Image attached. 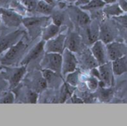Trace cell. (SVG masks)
I'll return each instance as SVG.
<instances>
[{"label":"cell","instance_id":"obj_1","mask_svg":"<svg viewBox=\"0 0 127 126\" xmlns=\"http://www.w3.org/2000/svg\"><path fill=\"white\" fill-rule=\"evenodd\" d=\"M63 56L57 53H46L42 60L41 66L43 69L52 71L57 74H62Z\"/></svg>","mask_w":127,"mask_h":126},{"label":"cell","instance_id":"obj_2","mask_svg":"<svg viewBox=\"0 0 127 126\" xmlns=\"http://www.w3.org/2000/svg\"><path fill=\"white\" fill-rule=\"evenodd\" d=\"M109 61H114L127 55V45L119 42H112L106 45Z\"/></svg>","mask_w":127,"mask_h":126},{"label":"cell","instance_id":"obj_3","mask_svg":"<svg viewBox=\"0 0 127 126\" xmlns=\"http://www.w3.org/2000/svg\"><path fill=\"white\" fill-rule=\"evenodd\" d=\"M63 64H62V74L67 75L77 69L78 64L77 59L74 56V53L68 49L65 48L63 52Z\"/></svg>","mask_w":127,"mask_h":126},{"label":"cell","instance_id":"obj_4","mask_svg":"<svg viewBox=\"0 0 127 126\" xmlns=\"http://www.w3.org/2000/svg\"><path fill=\"white\" fill-rule=\"evenodd\" d=\"M65 39V35L60 34L46 41V43H45V50H46V53H63L64 51Z\"/></svg>","mask_w":127,"mask_h":126},{"label":"cell","instance_id":"obj_5","mask_svg":"<svg viewBox=\"0 0 127 126\" xmlns=\"http://www.w3.org/2000/svg\"><path fill=\"white\" fill-rule=\"evenodd\" d=\"M97 69L100 76V81L102 82L106 87H112L114 85L115 74L113 72L112 62H107L103 65H100Z\"/></svg>","mask_w":127,"mask_h":126},{"label":"cell","instance_id":"obj_6","mask_svg":"<svg viewBox=\"0 0 127 126\" xmlns=\"http://www.w3.org/2000/svg\"><path fill=\"white\" fill-rule=\"evenodd\" d=\"M91 51L99 65H103L109 61L106 47L103 41L97 40L95 42H94L91 48Z\"/></svg>","mask_w":127,"mask_h":126},{"label":"cell","instance_id":"obj_7","mask_svg":"<svg viewBox=\"0 0 127 126\" xmlns=\"http://www.w3.org/2000/svg\"><path fill=\"white\" fill-rule=\"evenodd\" d=\"M82 38L81 36L75 32H70L65 39V47L73 53L78 52L81 48Z\"/></svg>","mask_w":127,"mask_h":126},{"label":"cell","instance_id":"obj_8","mask_svg":"<svg viewBox=\"0 0 127 126\" xmlns=\"http://www.w3.org/2000/svg\"><path fill=\"white\" fill-rule=\"evenodd\" d=\"M25 45H24L22 42H19L16 45L11 47L9 49V50L7 52L5 56H4L3 59L1 60L2 63L8 64L10 62L13 61L19 55V53L22 52V50H23L25 49Z\"/></svg>","mask_w":127,"mask_h":126},{"label":"cell","instance_id":"obj_9","mask_svg":"<svg viewBox=\"0 0 127 126\" xmlns=\"http://www.w3.org/2000/svg\"><path fill=\"white\" fill-rule=\"evenodd\" d=\"M115 36V30H113L112 26L109 25L106 23H104L100 26V40L103 41L105 44H108L109 42H113Z\"/></svg>","mask_w":127,"mask_h":126},{"label":"cell","instance_id":"obj_10","mask_svg":"<svg viewBox=\"0 0 127 126\" xmlns=\"http://www.w3.org/2000/svg\"><path fill=\"white\" fill-rule=\"evenodd\" d=\"M127 55L112 61V69L115 76H121L127 72Z\"/></svg>","mask_w":127,"mask_h":126},{"label":"cell","instance_id":"obj_11","mask_svg":"<svg viewBox=\"0 0 127 126\" xmlns=\"http://www.w3.org/2000/svg\"><path fill=\"white\" fill-rule=\"evenodd\" d=\"M80 60L82 65L84 66L85 68L87 69H92L94 68H96L97 66H99L91 50H87L83 51L80 55Z\"/></svg>","mask_w":127,"mask_h":126},{"label":"cell","instance_id":"obj_12","mask_svg":"<svg viewBox=\"0 0 127 126\" xmlns=\"http://www.w3.org/2000/svg\"><path fill=\"white\" fill-rule=\"evenodd\" d=\"M45 50V41L42 40L41 42H39L31 51L30 53L26 56V57L22 60V64L25 65V64H28L29 63L31 60L36 59V58H38L40 54L42 53V52Z\"/></svg>","mask_w":127,"mask_h":126},{"label":"cell","instance_id":"obj_13","mask_svg":"<svg viewBox=\"0 0 127 126\" xmlns=\"http://www.w3.org/2000/svg\"><path fill=\"white\" fill-rule=\"evenodd\" d=\"M86 33L89 42L92 44L95 42L97 40H98V38L100 36V27L98 26V24L96 22L91 23L86 30Z\"/></svg>","mask_w":127,"mask_h":126},{"label":"cell","instance_id":"obj_14","mask_svg":"<svg viewBox=\"0 0 127 126\" xmlns=\"http://www.w3.org/2000/svg\"><path fill=\"white\" fill-rule=\"evenodd\" d=\"M60 31V26L51 24L48 26H47L42 33V39L44 41H48L54 37H55Z\"/></svg>","mask_w":127,"mask_h":126},{"label":"cell","instance_id":"obj_15","mask_svg":"<svg viewBox=\"0 0 127 126\" xmlns=\"http://www.w3.org/2000/svg\"><path fill=\"white\" fill-rule=\"evenodd\" d=\"M25 73V67H22V68H19L15 70L12 73V76H10V87H12V88L16 87L19 84L20 80L22 79Z\"/></svg>","mask_w":127,"mask_h":126},{"label":"cell","instance_id":"obj_16","mask_svg":"<svg viewBox=\"0 0 127 126\" xmlns=\"http://www.w3.org/2000/svg\"><path fill=\"white\" fill-rule=\"evenodd\" d=\"M74 15H75V20L76 23L80 26H85L89 24L90 22V18L89 16L84 13L83 11L76 9L74 10Z\"/></svg>","mask_w":127,"mask_h":126},{"label":"cell","instance_id":"obj_17","mask_svg":"<svg viewBox=\"0 0 127 126\" xmlns=\"http://www.w3.org/2000/svg\"><path fill=\"white\" fill-rule=\"evenodd\" d=\"M2 16L4 18V20L5 21L7 24L10 25H18L20 23V18L18 15L15 14L12 12L8 11H4L2 13Z\"/></svg>","mask_w":127,"mask_h":126},{"label":"cell","instance_id":"obj_18","mask_svg":"<svg viewBox=\"0 0 127 126\" xmlns=\"http://www.w3.org/2000/svg\"><path fill=\"white\" fill-rule=\"evenodd\" d=\"M47 19L42 17H31V18H25L22 19V22L24 23V25H25L26 27H28V29H31V28H34L35 27H37L39 25H40L42 22H45Z\"/></svg>","mask_w":127,"mask_h":126},{"label":"cell","instance_id":"obj_19","mask_svg":"<svg viewBox=\"0 0 127 126\" xmlns=\"http://www.w3.org/2000/svg\"><path fill=\"white\" fill-rule=\"evenodd\" d=\"M103 13L108 16H119L123 13V10L118 4H112L106 7L103 10Z\"/></svg>","mask_w":127,"mask_h":126},{"label":"cell","instance_id":"obj_20","mask_svg":"<svg viewBox=\"0 0 127 126\" xmlns=\"http://www.w3.org/2000/svg\"><path fill=\"white\" fill-rule=\"evenodd\" d=\"M113 95V91L111 89V87H100V89L98 92L99 98L103 101H109Z\"/></svg>","mask_w":127,"mask_h":126},{"label":"cell","instance_id":"obj_21","mask_svg":"<svg viewBox=\"0 0 127 126\" xmlns=\"http://www.w3.org/2000/svg\"><path fill=\"white\" fill-rule=\"evenodd\" d=\"M36 10L42 14L48 15L52 11V7L49 3L46 2L45 1H40L37 3Z\"/></svg>","mask_w":127,"mask_h":126},{"label":"cell","instance_id":"obj_22","mask_svg":"<svg viewBox=\"0 0 127 126\" xmlns=\"http://www.w3.org/2000/svg\"><path fill=\"white\" fill-rule=\"evenodd\" d=\"M99 82H100V80L97 77H95V76H94L92 75H91L90 76L86 77V80H85L86 85L91 91L96 90L98 88Z\"/></svg>","mask_w":127,"mask_h":126},{"label":"cell","instance_id":"obj_23","mask_svg":"<svg viewBox=\"0 0 127 126\" xmlns=\"http://www.w3.org/2000/svg\"><path fill=\"white\" fill-rule=\"evenodd\" d=\"M67 82L68 83L69 85L71 86H76L79 81H80V72L79 71H74L71 73H69L67 74Z\"/></svg>","mask_w":127,"mask_h":126},{"label":"cell","instance_id":"obj_24","mask_svg":"<svg viewBox=\"0 0 127 126\" xmlns=\"http://www.w3.org/2000/svg\"><path fill=\"white\" fill-rule=\"evenodd\" d=\"M105 3L106 2L102 0H92L91 1H89L85 6H82V8L86 9V10L99 8V7H103L105 5Z\"/></svg>","mask_w":127,"mask_h":126},{"label":"cell","instance_id":"obj_25","mask_svg":"<svg viewBox=\"0 0 127 126\" xmlns=\"http://www.w3.org/2000/svg\"><path fill=\"white\" fill-rule=\"evenodd\" d=\"M16 35V34H12V35L7 36L4 38L0 39V52L4 49H6L8 47V45H10L11 41L15 39Z\"/></svg>","mask_w":127,"mask_h":126},{"label":"cell","instance_id":"obj_26","mask_svg":"<svg viewBox=\"0 0 127 126\" xmlns=\"http://www.w3.org/2000/svg\"><path fill=\"white\" fill-rule=\"evenodd\" d=\"M22 2L29 10H33L36 9L37 4L34 0H22Z\"/></svg>","mask_w":127,"mask_h":126},{"label":"cell","instance_id":"obj_27","mask_svg":"<svg viewBox=\"0 0 127 126\" xmlns=\"http://www.w3.org/2000/svg\"><path fill=\"white\" fill-rule=\"evenodd\" d=\"M63 15L61 13H56L53 16V21H54V24L60 26L63 22Z\"/></svg>","mask_w":127,"mask_h":126},{"label":"cell","instance_id":"obj_28","mask_svg":"<svg viewBox=\"0 0 127 126\" xmlns=\"http://www.w3.org/2000/svg\"><path fill=\"white\" fill-rule=\"evenodd\" d=\"M13 100H14V97H13V94L10 93L4 97L1 102V103H6V104H10V103L13 102Z\"/></svg>","mask_w":127,"mask_h":126},{"label":"cell","instance_id":"obj_29","mask_svg":"<svg viewBox=\"0 0 127 126\" xmlns=\"http://www.w3.org/2000/svg\"><path fill=\"white\" fill-rule=\"evenodd\" d=\"M28 100H30V102L35 103L36 101V99H37V94L36 92L29 91L28 94Z\"/></svg>","mask_w":127,"mask_h":126},{"label":"cell","instance_id":"obj_30","mask_svg":"<svg viewBox=\"0 0 127 126\" xmlns=\"http://www.w3.org/2000/svg\"><path fill=\"white\" fill-rule=\"evenodd\" d=\"M68 1H74L77 2V4H86L89 2V0H66Z\"/></svg>","mask_w":127,"mask_h":126},{"label":"cell","instance_id":"obj_31","mask_svg":"<svg viewBox=\"0 0 127 126\" xmlns=\"http://www.w3.org/2000/svg\"><path fill=\"white\" fill-rule=\"evenodd\" d=\"M120 4L123 10H127V0H121Z\"/></svg>","mask_w":127,"mask_h":126},{"label":"cell","instance_id":"obj_32","mask_svg":"<svg viewBox=\"0 0 127 126\" xmlns=\"http://www.w3.org/2000/svg\"><path fill=\"white\" fill-rule=\"evenodd\" d=\"M116 0H104L105 2L106 3H114Z\"/></svg>","mask_w":127,"mask_h":126},{"label":"cell","instance_id":"obj_33","mask_svg":"<svg viewBox=\"0 0 127 126\" xmlns=\"http://www.w3.org/2000/svg\"><path fill=\"white\" fill-rule=\"evenodd\" d=\"M7 0H0V4H4V3H5L6 1H7Z\"/></svg>","mask_w":127,"mask_h":126},{"label":"cell","instance_id":"obj_34","mask_svg":"<svg viewBox=\"0 0 127 126\" xmlns=\"http://www.w3.org/2000/svg\"></svg>","mask_w":127,"mask_h":126}]
</instances>
